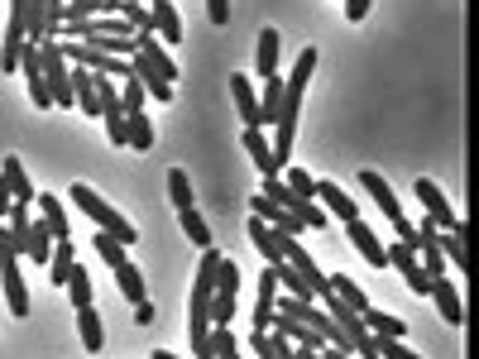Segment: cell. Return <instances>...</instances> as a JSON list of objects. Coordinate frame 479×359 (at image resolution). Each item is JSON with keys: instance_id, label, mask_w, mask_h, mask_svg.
<instances>
[{"instance_id": "cell-31", "label": "cell", "mask_w": 479, "mask_h": 359, "mask_svg": "<svg viewBox=\"0 0 479 359\" xmlns=\"http://www.w3.org/2000/svg\"><path fill=\"white\" fill-rule=\"evenodd\" d=\"M178 220H182V235L192 239L197 249H207V245H211V226L201 220V211H197V207H182V211H178Z\"/></svg>"}, {"instance_id": "cell-34", "label": "cell", "mask_w": 479, "mask_h": 359, "mask_svg": "<svg viewBox=\"0 0 479 359\" xmlns=\"http://www.w3.org/2000/svg\"><path fill=\"white\" fill-rule=\"evenodd\" d=\"M279 178H283L288 187H293V192H298L302 201H317V178H312V173H302V168H293V163H288Z\"/></svg>"}, {"instance_id": "cell-11", "label": "cell", "mask_w": 479, "mask_h": 359, "mask_svg": "<svg viewBox=\"0 0 479 359\" xmlns=\"http://www.w3.org/2000/svg\"><path fill=\"white\" fill-rule=\"evenodd\" d=\"M346 235H350V245H355L359 254H365V264H369V268H388L384 239L369 230V220H359V216H355V220H346Z\"/></svg>"}, {"instance_id": "cell-25", "label": "cell", "mask_w": 479, "mask_h": 359, "mask_svg": "<svg viewBox=\"0 0 479 359\" xmlns=\"http://www.w3.org/2000/svg\"><path fill=\"white\" fill-rule=\"evenodd\" d=\"M359 321H365L374 335H388V340H403V335H407V321H403V316L379 312V306H365V312H359Z\"/></svg>"}, {"instance_id": "cell-29", "label": "cell", "mask_w": 479, "mask_h": 359, "mask_svg": "<svg viewBox=\"0 0 479 359\" xmlns=\"http://www.w3.org/2000/svg\"><path fill=\"white\" fill-rule=\"evenodd\" d=\"M115 283H120V293H125L134 306L144 302V273H140V264H134V259H125V264L115 268Z\"/></svg>"}, {"instance_id": "cell-35", "label": "cell", "mask_w": 479, "mask_h": 359, "mask_svg": "<svg viewBox=\"0 0 479 359\" xmlns=\"http://www.w3.org/2000/svg\"><path fill=\"white\" fill-rule=\"evenodd\" d=\"M92 245H96V254H101V259H106V268H120V264H125V245H120L115 235L96 230V239H92Z\"/></svg>"}, {"instance_id": "cell-9", "label": "cell", "mask_w": 479, "mask_h": 359, "mask_svg": "<svg viewBox=\"0 0 479 359\" xmlns=\"http://www.w3.org/2000/svg\"><path fill=\"white\" fill-rule=\"evenodd\" d=\"M417 264L426 278H441L446 273V254H441V230L432 226V220H422L417 226Z\"/></svg>"}, {"instance_id": "cell-4", "label": "cell", "mask_w": 479, "mask_h": 359, "mask_svg": "<svg viewBox=\"0 0 479 359\" xmlns=\"http://www.w3.org/2000/svg\"><path fill=\"white\" fill-rule=\"evenodd\" d=\"M39 67H44L48 101H54V106H73V67H67L58 39H44L39 44Z\"/></svg>"}, {"instance_id": "cell-18", "label": "cell", "mask_w": 479, "mask_h": 359, "mask_svg": "<svg viewBox=\"0 0 479 359\" xmlns=\"http://www.w3.org/2000/svg\"><path fill=\"white\" fill-rule=\"evenodd\" d=\"M273 306H279V278H273V268L264 264L259 268V302H254V331H269Z\"/></svg>"}, {"instance_id": "cell-8", "label": "cell", "mask_w": 479, "mask_h": 359, "mask_svg": "<svg viewBox=\"0 0 479 359\" xmlns=\"http://www.w3.org/2000/svg\"><path fill=\"white\" fill-rule=\"evenodd\" d=\"M134 53H140V58L153 67V73H159V77L168 82V87H173V82L182 77V67L173 63V53H168V48H163L159 39H153V34H134Z\"/></svg>"}, {"instance_id": "cell-22", "label": "cell", "mask_w": 479, "mask_h": 359, "mask_svg": "<svg viewBox=\"0 0 479 359\" xmlns=\"http://www.w3.org/2000/svg\"><path fill=\"white\" fill-rule=\"evenodd\" d=\"M0 178H5V182H10V197H15V201H20V207H29V201H34V197H39V192H34V182H29V173H24V163H20V159H15V153H10V159H5V163H0Z\"/></svg>"}, {"instance_id": "cell-44", "label": "cell", "mask_w": 479, "mask_h": 359, "mask_svg": "<svg viewBox=\"0 0 479 359\" xmlns=\"http://www.w3.org/2000/svg\"><path fill=\"white\" fill-rule=\"evenodd\" d=\"M317 354H321V359H355V354H346V350H336V345H321Z\"/></svg>"}, {"instance_id": "cell-16", "label": "cell", "mask_w": 479, "mask_h": 359, "mask_svg": "<svg viewBox=\"0 0 479 359\" xmlns=\"http://www.w3.org/2000/svg\"><path fill=\"white\" fill-rule=\"evenodd\" d=\"M48 254H54V235H48L44 220H29V230L20 235V259H29V264H48Z\"/></svg>"}, {"instance_id": "cell-6", "label": "cell", "mask_w": 479, "mask_h": 359, "mask_svg": "<svg viewBox=\"0 0 479 359\" xmlns=\"http://www.w3.org/2000/svg\"><path fill=\"white\" fill-rule=\"evenodd\" d=\"M63 58L73 67H87V73H96V77H130V58L101 53V48L82 44V39H63Z\"/></svg>"}, {"instance_id": "cell-17", "label": "cell", "mask_w": 479, "mask_h": 359, "mask_svg": "<svg viewBox=\"0 0 479 359\" xmlns=\"http://www.w3.org/2000/svg\"><path fill=\"white\" fill-rule=\"evenodd\" d=\"M269 331H279V335H288V340H293V345L298 350H321V345H327V340H321L312 326H302V321H293V316H288V312H273V321H269Z\"/></svg>"}, {"instance_id": "cell-13", "label": "cell", "mask_w": 479, "mask_h": 359, "mask_svg": "<svg viewBox=\"0 0 479 359\" xmlns=\"http://www.w3.org/2000/svg\"><path fill=\"white\" fill-rule=\"evenodd\" d=\"M426 297H436V312L446 316V326H465V302H460V293L451 287V278L441 273V278H432V293Z\"/></svg>"}, {"instance_id": "cell-20", "label": "cell", "mask_w": 479, "mask_h": 359, "mask_svg": "<svg viewBox=\"0 0 479 359\" xmlns=\"http://www.w3.org/2000/svg\"><path fill=\"white\" fill-rule=\"evenodd\" d=\"M317 207L327 211V216H340V220H355L359 216V207H355L346 192H340L336 182H317Z\"/></svg>"}, {"instance_id": "cell-40", "label": "cell", "mask_w": 479, "mask_h": 359, "mask_svg": "<svg viewBox=\"0 0 479 359\" xmlns=\"http://www.w3.org/2000/svg\"><path fill=\"white\" fill-rule=\"evenodd\" d=\"M207 15H211L216 29H226V20H230V0H207Z\"/></svg>"}, {"instance_id": "cell-21", "label": "cell", "mask_w": 479, "mask_h": 359, "mask_svg": "<svg viewBox=\"0 0 479 359\" xmlns=\"http://www.w3.org/2000/svg\"><path fill=\"white\" fill-rule=\"evenodd\" d=\"M77 335H82V350H101L106 345V321H101L96 306H77Z\"/></svg>"}, {"instance_id": "cell-28", "label": "cell", "mask_w": 479, "mask_h": 359, "mask_svg": "<svg viewBox=\"0 0 479 359\" xmlns=\"http://www.w3.org/2000/svg\"><path fill=\"white\" fill-rule=\"evenodd\" d=\"M245 149H249V159L259 163V173L269 178V173H279L273 168V144H269V134L264 130H245Z\"/></svg>"}, {"instance_id": "cell-19", "label": "cell", "mask_w": 479, "mask_h": 359, "mask_svg": "<svg viewBox=\"0 0 479 359\" xmlns=\"http://www.w3.org/2000/svg\"><path fill=\"white\" fill-rule=\"evenodd\" d=\"M130 77L134 82H140V87H144V96H153V101H163V106H168V101H173V87H168V82L159 77V73H153V67L140 58V53H130Z\"/></svg>"}, {"instance_id": "cell-5", "label": "cell", "mask_w": 479, "mask_h": 359, "mask_svg": "<svg viewBox=\"0 0 479 359\" xmlns=\"http://www.w3.org/2000/svg\"><path fill=\"white\" fill-rule=\"evenodd\" d=\"M240 306V268L230 254H220L216 264V283H211V326H230Z\"/></svg>"}, {"instance_id": "cell-10", "label": "cell", "mask_w": 479, "mask_h": 359, "mask_svg": "<svg viewBox=\"0 0 479 359\" xmlns=\"http://www.w3.org/2000/svg\"><path fill=\"white\" fill-rule=\"evenodd\" d=\"M149 15H153V39H159L163 48H178L182 44V10L173 5V0H153Z\"/></svg>"}, {"instance_id": "cell-46", "label": "cell", "mask_w": 479, "mask_h": 359, "mask_svg": "<svg viewBox=\"0 0 479 359\" xmlns=\"http://www.w3.org/2000/svg\"><path fill=\"white\" fill-rule=\"evenodd\" d=\"M134 5H144V0H134Z\"/></svg>"}, {"instance_id": "cell-45", "label": "cell", "mask_w": 479, "mask_h": 359, "mask_svg": "<svg viewBox=\"0 0 479 359\" xmlns=\"http://www.w3.org/2000/svg\"><path fill=\"white\" fill-rule=\"evenodd\" d=\"M153 359H178L173 350H153Z\"/></svg>"}, {"instance_id": "cell-1", "label": "cell", "mask_w": 479, "mask_h": 359, "mask_svg": "<svg viewBox=\"0 0 479 359\" xmlns=\"http://www.w3.org/2000/svg\"><path fill=\"white\" fill-rule=\"evenodd\" d=\"M317 63H321V53L317 48H302L298 53V67H293V77L283 82V106H279V120H273V168H283L293 163V140H298V111H302V96H307V82H312V73H317Z\"/></svg>"}, {"instance_id": "cell-33", "label": "cell", "mask_w": 479, "mask_h": 359, "mask_svg": "<svg viewBox=\"0 0 479 359\" xmlns=\"http://www.w3.org/2000/svg\"><path fill=\"white\" fill-rule=\"evenodd\" d=\"M67 302L73 306H92V273L82 268V264H73V273H67Z\"/></svg>"}, {"instance_id": "cell-39", "label": "cell", "mask_w": 479, "mask_h": 359, "mask_svg": "<svg viewBox=\"0 0 479 359\" xmlns=\"http://www.w3.org/2000/svg\"><path fill=\"white\" fill-rule=\"evenodd\" d=\"M120 101H125V115L144 111V87H140L134 77H125V87H120Z\"/></svg>"}, {"instance_id": "cell-23", "label": "cell", "mask_w": 479, "mask_h": 359, "mask_svg": "<svg viewBox=\"0 0 479 359\" xmlns=\"http://www.w3.org/2000/svg\"><path fill=\"white\" fill-rule=\"evenodd\" d=\"M279 48H283L279 29H259V53H254V67H259V82L279 77Z\"/></svg>"}, {"instance_id": "cell-42", "label": "cell", "mask_w": 479, "mask_h": 359, "mask_svg": "<svg viewBox=\"0 0 479 359\" xmlns=\"http://www.w3.org/2000/svg\"><path fill=\"white\" fill-rule=\"evenodd\" d=\"M10 207H15V197H10V182H5V178H0V220H5V216H10Z\"/></svg>"}, {"instance_id": "cell-30", "label": "cell", "mask_w": 479, "mask_h": 359, "mask_svg": "<svg viewBox=\"0 0 479 359\" xmlns=\"http://www.w3.org/2000/svg\"><path fill=\"white\" fill-rule=\"evenodd\" d=\"M125 140H130V149H140V153L153 149V125H149V115H144V111L125 115Z\"/></svg>"}, {"instance_id": "cell-2", "label": "cell", "mask_w": 479, "mask_h": 359, "mask_svg": "<svg viewBox=\"0 0 479 359\" xmlns=\"http://www.w3.org/2000/svg\"><path fill=\"white\" fill-rule=\"evenodd\" d=\"M20 264H24L20 259V239L0 226V283H5V302H10L15 321L29 316V287H24V268Z\"/></svg>"}, {"instance_id": "cell-38", "label": "cell", "mask_w": 479, "mask_h": 359, "mask_svg": "<svg viewBox=\"0 0 479 359\" xmlns=\"http://www.w3.org/2000/svg\"><path fill=\"white\" fill-rule=\"evenodd\" d=\"M374 345H379V359H422L403 345V340H388V335H374Z\"/></svg>"}, {"instance_id": "cell-3", "label": "cell", "mask_w": 479, "mask_h": 359, "mask_svg": "<svg viewBox=\"0 0 479 359\" xmlns=\"http://www.w3.org/2000/svg\"><path fill=\"white\" fill-rule=\"evenodd\" d=\"M67 197H73V207H77V211H87V216H92V220H96V226L106 230V235H115L120 245H134V239H140V230H134L130 220L120 216L106 197H96L87 182H73V187H67Z\"/></svg>"}, {"instance_id": "cell-37", "label": "cell", "mask_w": 479, "mask_h": 359, "mask_svg": "<svg viewBox=\"0 0 479 359\" xmlns=\"http://www.w3.org/2000/svg\"><path fill=\"white\" fill-rule=\"evenodd\" d=\"M168 197H173V207H192V182H187L182 168H168Z\"/></svg>"}, {"instance_id": "cell-15", "label": "cell", "mask_w": 479, "mask_h": 359, "mask_svg": "<svg viewBox=\"0 0 479 359\" xmlns=\"http://www.w3.org/2000/svg\"><path fill=\"white\" fill-rule=\"evenodd\" d=\"M230 96H235V111L245 120V130H259V96H254V82L245 73L230 77Z\"/></svg>"}, {"instance_id": "cell-32", "label": "cell", "mask_w": 479, "mask_h": 359, "mask_svg": "<svg viewBox=\"0 0 479 359\" xmlns=\"http://www.w3.org/2000/svg\"><path fill=\"white\" fill-rule=\"evenodd\" d=\"M279 106H283V77H269L264 82V96H259V130L279 120Z\"/></svg>"}, {"instance_id": "cell-12", "label": "cell", "mask_w": 479, "mask_h": 359, "mask_svg": "<svg viewBox=\"0 0 479 359\" xmlns=\"http://www.w3.org/2000/svg\"><path fill=\"white\" fill-rule=\"evenodd\" d=\"M359 182H365V192H369L374 207L384 211V220H393V226H398V220H407L403 207H398V197H393V187H388L379 173H374V168H365V173H359Z\"/></svg>"}, {"instance_id": "cell-7", "label": "cell", "mask_w": 479, "mask_h": 359, "mask_svg": "<svg viewBox=\"0 0 479 359\" xmlns=\"http://www.w3.org/2000/svg\"><path fill=\"white\" fill-rule=\"evenodd\" d=\"M413 192H417V201L426 207V220H432L436 230H460V235H465V220H460V216L451 211L446 192H441V187H436L432 178H417V182H413Z\"/></svg>"}, {"instance_id": "cell-27", "label": "cell", "mask_w": 479, "mask_h": 359, "mask_svg": "<svg viewBox=\"0 0 479 359\" xmlns=\"http://www.w3.org/2000/svg\"><path fill=\"white\" fill-rule=\"evenodd\" d=\"M249 239H254V249L264 254V264H283V254H279V230H273V226H264L259 216L249 220Z\"/></svg>"}, {"instance_id": "cell-26", "label": "cell", "mask_w": 479, "mask_h": 359, "mask_svg": "<svg viewBox=\"0 0 479 359\" xmlns=\"http://www.w3.org/2000/svg\"><path fill=\"white\" fill-rule=\"evenodd\" d=\"M39 211H44L48 235H54V239H73V230H67V211H63V197L44 192V197H39Z\"/></svg>"}, {"instance_id": "cell-14", "label": "cell", "mask_w": 479, "mask_h": 359, "mask_svg": "<svg viewBox=\"0 0 479 359\" xmlns=\"http://www.w3.org/2000/svg\"><path fill=\"white\" fill-rule=\"evenodd\" d=\"M249 211L254 216H259L264 220V226H273V230H279V235H302L307 226H302V220L298 216H288L283 207H273V201L269 197H259V192H254V201H249Z\"/></svg>"}, {"instance_id": "cell-36", "label": "cell", "mask_w": 479, "mask_h": 359, "mask_svg": "<svg viewBox=\"0 0 479 359\" xmlns=\"http://www.w3.org/2000/svg\"><path fill=\"white\" fill-rule=\"evenodd\" d=\"M331 293H336L340 302H346V306H355V312H365V306H369V297L359 293V287L346 278V273H336V278H331Z\"/></svg>"}, {"instance_id": "cell-41", "label": "cell", "mask_w": 479, "mask_h": 359, "mask_svg": "<svg viewBox=\"0 0 479 359\" xmlns=\"http://www.w3.org/2000/svg\"><path fill=\"white\" fill-rule=\"evenodd\" d=\"M374 10V0H346V15H350V20L359 24V20H365V15Z\"/></svg>"}, {"instance_id": "cell-47", "label": "cell", "mask_w": 479, "mask_h": 359, "mask_svg": "<svg viewBox=\"0 0 479 359\" xmlns=\"http://www.w3.org/2000/svg\"><path fill=\"white\" fill-rule=\"evenodd\" d=\"M0 226H5V220H0Z\"/></svg>"}, {"instance_id": "cell-24", "label": "cell", "mask_w": 479, "mask_h": 359, "mask_svg": "<svg viewBox=\"0 0 479 359\" xmlns=\"http://www.w3.org/2000/svg\"><path fill=\"white\" fill-rule=\"evenodd\" d=\"M73 264H77L73 239H54V254H48V283L63 287V283H67V273H73Z\"/></svg>"}, {"instance_id": "cell-43", "label": "cell", "mask_w": 479, "mask_h": 359, "mask_svg": "<svg viewBox=\"0 0 479 359\" xmlns=\"http://www.w3.org/2000/svg\"><path fill=\"white\" fill-rule=\"evenodd\" d=\"M134 321H140V326H149V321H153V302H140V306H134Z\"/></svg>"}]
</instances>
